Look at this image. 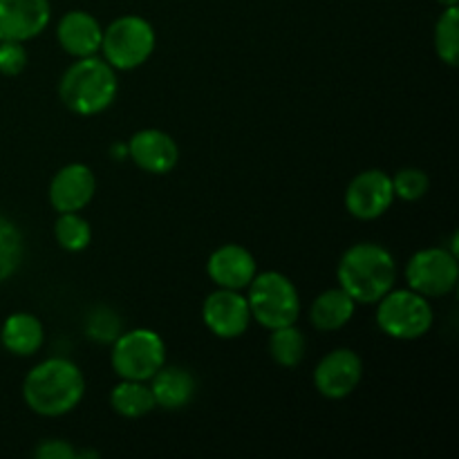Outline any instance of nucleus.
Listing matches in <instances>:
<instances>
[{"instance_id": "1", "label": "nucleus", "mask_w": 459, "mask_h": 459, "mask_svg": "<svg viewBox=\"0 0 459 459\" xmlns=\"http://www.w3.org/2000/svg\"><path fill=\"white\" fill-rule=\"evenodd\" d=\"M85 394V377L70 359L52 357L27 372L22 399L40 417H63L74 411Z\"/></svg>"}, {"instance_id": "2", "label": "nucleus", "mask_w": 459, "mask_h": 459, "mask_svg": "<svg viewBox=\"0 0 459 459\" xmlns=\"http://www.w3.org/2000/svg\"><path fill=\"white\" fill-rule=\"evenodd\" d=\"M341 290L357 305H375L388 294L397 281V263L385 247L377 242L352 245L336 267Z\"/></svg>"}, {"instance_id": "3", "label": "nucleus", "mask_w": 459, "mask_h": 459, "mask_svg": "<svg viewBox=\"0 0 459 459\" xmlns=\"http://www.w3.org/2000/svg\"><path fill=\"white\" fill-rule=\"evenodd\" d=\"M119 92L117 70L103 56L76 58L58 83L63 106L79 117H94L108 110Z\"/></svg>"}, {"instance_id": "4", "label": "nucleus", "mask_w": 459, "mask_h": 459, "mask_svg": "<svg viewBox=\"0 0 459 459\" xmlns=\"http://www.w3.org/2000/svg\"><path fill=\"white\" fill-rule=\"evenodd\" d=\"M251 321L260 323L269 332L294 325L300 314V296L294 282L281 272L255 273L247 287Z\"/></svg>"}, {"instance_id": "5", "label": "nucleus", "mask_w": 459, "mask_h": 459, "mask_svg": "<svg viewBox=\"0 0 459 459\" xmlns=\"http://www.w3.org/2000/svg\"><path fill=\"white\" fill-rule=\"evenodd\" d=\"M157 36L155 27L142 16H119L103 30L101 49L108 63L117 72L137 70L155 52Z\"/></svg>"}, {"instance_id": "6", "label": "nucleus", "mask_w": 459, "mask_h": 459, "mask_svg": "<svg viewBox=\"0 0 459 459\" xmlns=\"http://www.w3.org/2000/svg\"><path fill=\"white\" fill-rule=\"evenodd\" d=\"M377 305V325L397 341H417L433 327L435 314L429 299L412 290H390Z\"/></svg>"}, {"instance_id": "7", "label": "nucleus", "mask_w": 459, "mask_h": 459, "mask_svg": "<svg viewBox=\"0 0 459 459\" xmlns=\"http://www.w3.org/2000/svg\"><path fill=\"white\" fill-rule=\"evenodd\" d=\"M110 363L121 379L151 381L166 363L164 339L148 327L121 332L112 343Z\"/></svg>"}, {"instance_id": "8", "label": "nucleus", "mask_w": 459, "mask_h": 459, "mask_svg": "<svg viewBox=\"0 0 459 459\" xmlns=\"http://www.w3.org/2000/svg\"><path fill=\"white\" fill-rule=\"evenodd\" d=\"M408 290L426 296V299H442L451 294L459 281V263L455 251L444 247H429L411 255L406 264Z\"/></svg>"}, {"instance_id": "9", "label": "nucleus", "mask_w": 459, "mask_h": 459, "mask_svg": "<svg viewBox=\"0 0 459 459\" xmlns=\"http://www.w3.org/2000/svg\"><path fill=\"white\" fill-rule=\"evenodd\" d=\"M394 197L393 178L381 169H370L359 173L345 188V209L352 218L370 222L388 213Z\"/></svg>"}, {"instance_id": "10", "label": "nucleus", "mask_w": 459, "mask_h": 459, "mask_svg": "<svg viewBox=\"0 0 459 459\" xmlns=\"http://www.w3.org/2000/svg\"><path fill=\"white\" fill-rule=\"evenodd\" d=\"M363 379V361L354 350L339 348L318 361L314 370V385L325 399L339 402L350 397Z\"/></svg>"}, {"instance_id": "11", "label": "nucleus", "mask_w": 459, "mask_h": 459, "mask_svg": "<svg viewBox=\"0 0 459 459\" xmlns=\"http://www.w3.org/2000/svg\"><path fill=\"white\" fill-rule=\"evenodd\" d=\"M202 321L218 339H238L251 325V312L247 296L236 290H218L206 296L202 305Z\"/></svg>"}, {"instance_id": "12", "label": "nucleus", "mask_w": 459, "mask_h": 459, "mask_svg": "<svg viewBox=\"0 0 459 459\" xmlns=\"http://www.w3.org/2000/svg\"><path fill=\"white\" fill-rule=\"evenodd\" d=\"M94 193H97V178L92 169L74 161L56 170L49 182L48 195L56 213H72V211H83L92 202Z\"/></svg>"}, {"instance_id": "13", "label": "nucleus", "mask_w": 459, "mask_h": 459, "mask_svg": "<svg viewBox=\"0 0 459 459\" xmlns=\"http://www.w3.org/2000/svg\"><path fill=\"white\" fill-rule=\"evenodd\" d=\"M52 18L49 0H0V40H25L43 34Z\"/></svg>"}, {"instance_id": "14", "label": "nucleus", "mask_w": 459, "mask_h": 459, "mask_svg": "<svg viewBox=\"0 0 459 459\" xmlns=\"http://www.w3.org/2000/svg\"><path fill=\"white\" fill-rule=\"evenodd\" d=\"M128 157L146 173L166 175L178 166L179 148L164 130L143 128L128 139Z\"/></svg>"}, {"instance_id": "15", "label": "nucleus", "mask_w": 459, "mask_h": 459, "mask_svg": "<svg viewBox=\"0 0 459 459\" xmlns=\"http://www.w3.org/2000/svg\"><path fill=\"white\" fill-rule=\"evenodd\" d=\"M206 273L211 281L222 290L242 291L249 287L254 276L258 273V264L249 249L240 245H222L209 255Z\"/></svg>"}, {"instance_id": "16", "label": "nucleus", "mask_w": 459, "mask_h": 459, "mask_svg": "<svg viewBox=\"0 0 459 459\" xmlns=\"http://www.w3.org/2000/svg\"><path fill=\"white\" fill-rule=\"evenodd\" d=\"M56 39L70 56H94V54H99V49H101L103 27L90 12L72 9V12H67L65 16L58 21Z\"/></svg>"}, {"instance_id": "17", "label": "nucleus", "mask_w": 459, "mask_h": 459, "mask_svg": "<svg viewBox=\"0 0 459 459\" xmlns=\"http://www.w3.org/2000/svg\"><path fill=\"white\" fill-rule=\"evenodd\" d=\"M151 393L155 397V406L164 411H179L193 402L197 393V381L186 368L164 363L151 379Z\"/></svg>"}, {"instance_id": "18", "label": "nucleus", "mask_w": 459, "mask_h": 459, "mask_svg": "<svg viewBox=\"0 0 459 459\" xmlns=\"http://www.w3.org/2000/svg\"><path fill=\"white\" fill-rule=\"evenodd\" d=\"M0 341L3 348L16 357H34L45 343V327L34 314L16 312L4 318L0 327Z\"/></svg>"}, {"instance_id": "19", "label": "nucleus", "mask_w": 459, "mask_h": 459, "mask_svg": "<svg viewBox=\"0 0 459 459\" xmlns=\"http://www.w3.org/2000/svg\"><path fill=\"white\" fill-rule=\"evenodd\" d=\"M357 312V303L352 296L341 287H332L325 290L309 309V323L316 327L318 332H336L343 330Z\"/></svg>"}, {"instance_id": "20", "label": "nucleus", "mask_w": 459, "mask_h": 459, "mask_svg": "<svg viewBox=\"0 0 459 459\" xmlns=\"http://www.w3.org/2000/svg\"><path fill=\"white\" fill-rule=\"evenodd\" d=\"M110 406L117 415L126 417V420H139L157 408L151 385H146V381L130 379H121V384L112 388Z\"/></svg>"}, {"instance_id": "21", "label": "nucleus", "mask_w": 459, "mask_h": 459, "mask_svg": "<svg viewBox=\"0 0 459 459\" xmlns=\"http://www.w3.org/2000/svg\"><path fill=\"white\" fill-rule=\"evenodd\" d=\"M305 352H307V341H305L303 332L294 325L278 327L272 330L269 336V354L273 361L282 368H296L303 363Z\"/></svg>"}, {"instance_id": "22", "label": "nucleus", "mask_w": 459, "mask_h": 459, "mask_svg": "<svg viewBox=\"0 0 459 459\" xmlns=\"http://www.w3.org/2000/svg\"><path fill=\"white\" fill-rule=\"evenodd\" d=\"M54 238H56L58 247L70 254H79L85 251L92 242V227L88 220L81 215V211H72V213H58L56 224H54Z\"/></svg>"}, {"instance_id": "23", "label": "nucleus", "mask_w": 459, "mask_h": 459, "mask_svg": "<svg viewBox=\"0 0 459 459\" xmlns=\"http://www.w3.org/2000/svg\"><path fill=\"white\" fill-rule=\"evenodd\" d=\"M25 255V242H22L21 229L16 222L0 215V285L18 272Z\"/></svg>"}, {"instance_id": "24", "label": "nucleus", "mask_w": 459, "mask_h": 459, "mask_svg": "<svg viewBox=\"0 0 459 459\" xmlns=\"http://www.w3.org/2000/svg\"><path fill=\"white\" fill-rule=\"evenodd\" d=\"M435 52L448 67L457 65L459 58V7H444L442 16L435 22Z\"/></svg>"}, {"instance_id": "25", "label": "nucleus", "mask_w": 459, "mask_h": 459, "mask_svg": "<svg viewBox=\"0 0 459 459\" xmlns=\"http://www.w3.org/2000/svg\"><path fill=\"white\" fill-rule=\"evenodd\" d=\"M85 334L94 343H115L117 336L124 332V323H121L119 314L115 309L106 307V305H99L85 318Z\"/></svg>"}, {"instance_id": "26", "label": "nucleus", "mask_w": 459, "mask_h": 459, "mask_svg": "<svg viewBox=\"0 0 459 459\" xmlns=\"http://www.w3.org/2000/svg\"><path fill=\"white\" fill-rule=\"evenodd\" d=\"M394 197L403 202H417L429 193L430 179L421 169H402L393 178Z\"/></svg>"}, {"instance_id": "27", "label": "nucleus", "mask_w": 459, "mask_h": 459, "mask_svg": "<svg viewBox=\"0 0 459 459\" xmlns=\"http://www.w3.org/2000/svg\"><path fill=\"white\" fill-rule=\"evenodd\" d=\"M30 54H27L25 43L18 40H0V74L18 76L25 72Z\"/></svg>"}, {"instance_id": "28", "label": "nucleus", "mask_w": 459, "mask_h": 459, "mask_svg": "<svg viewBox=\"0 0 459 459\" xmlns=\"http://www.w3.org/2000/svg\"><path fill=\"white\" fill-rule=\"evenodd\" d=\"M36 459H76V448L65 439H43L34 448Z\"/></svg>"}, {"instance_id": "29", "label": "nucleus", "mask_w": 459, "mask_h": 459, "mask_svg": "<svg viewBox=\"0 0 459 459\" xmlns=\"http://www.w3.org/2000/svg\"><path fill=\"white\" fill-rule=\"evenodd\" d=\"M126 157H128V143L112 148V160H126Z\"/></svg>"}, {"instance_id": "30", "label": "nucleus", "mask_w": 459, "mask_h": 459, "mask_svg": "<svg viewBox=\"0 0 459 459\" xmlns=\"http://www.w3.org/2000/svg\"><path fill=\"white\" fill-rule=\"evenodd\" d=\"M439 4H442V7H453V4H457L459 0H437Z\"/></svg>"}]
</instances>
